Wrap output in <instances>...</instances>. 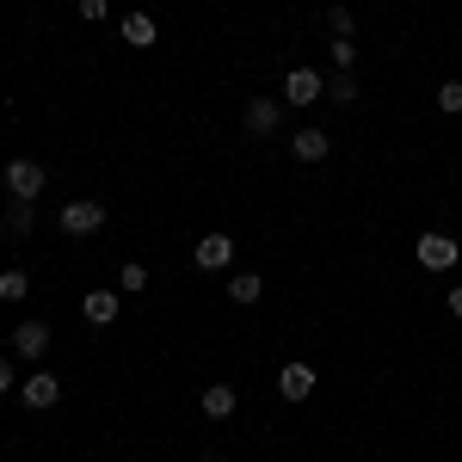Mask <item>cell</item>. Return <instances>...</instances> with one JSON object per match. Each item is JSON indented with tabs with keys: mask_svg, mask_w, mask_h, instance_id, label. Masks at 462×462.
I'll list each match as a JSON object with an SVG mask.
<instances>
[{
	"mask_svg": "<svg viewBox=\"0 0 462 462\" xmlns=\"http://www.w3.org/2000/svg\"><path fill=\"white\" fill-rule=\"evenodd\" d=\"M327 136H320V130H296V136H290V154H296V161H320V154H327Z\"/></svg>",
	"mask_w": 462,
	"mask_h": 462,
	"instance_id": "12",
	"label": "cell"
},
{
	"mask_svg": "<svg viewBox=\"0 0 462 462\" xmlns=\"http://www.w3.org/2000/svg\"><path fill=\"white\" fill-rule=\"evenodd\" d=\"M6 185H13L19 204H32L37 191H43V167L37 161H6Z\"/></svg>",
	"mask_w": 462,
	"mask_h": 462,
	"instance_id": "4",
	"label": "cell"
},
{
	"mask_svg": "<svg viewBox=\"0 0 462 462\" xmlns=\"http://www.w3.org/2000/svg\"><path fill=\"white\" fill-rule=\"evenodd\" d=\"M278 117H284L278 99H247V130H253V136H272V130H278Z\"/></svg>",
	"mask_w": 462,
	"mask_h": 462,
	"instance_id": "7",
	"label": "cell"
},
{
	"mask_svg": "<svg viewBox=\"0 0 462 462\" xmlns=\"http://www.w3.org/2000/svg\"><path fill=\"white\" fill-rule=\"evenodd\" d=\"M124 43H130V50H148V43H154V19H148V13H130V19H124Z\"/></svg>",
	"mask_w": 462,
	"mask_h": 462,
	"instance_id": "13",
	"label": "cell"
},
{
	"mask_svg": "<svg viewBox=\"0 0 462 462\" xmlns=\"http://www.w3.org/2000/svg\"><path fill=\"white\" fill-rule=\"evenodd\" d=\"M99 228H106V204H93V198L62 204V235H99Z\"/></svg>",
	"mask_w": 462,
	"mask_h": 462,
	"instance_id": "1",
	"label": "cell"
},
{
	"mask_svg": "<svg viewBox=\"0 0 462 462\" xmlns=\"http://www.w3.org/2000/svg\"><path fill=\"white\" fill-rule=\"evenodd\" d=\"M13 346H19V357H43L50 352V327H43V320H25V327L13 333Z\"/></svg>",
	"mask_w": 462,
	"mask_h": 462,
	"instance_id": "9",
	"label": "cell"
},
{
	"mask_svg": "<svg viewBox=\"0 0 462 462\" xmlns=\"http://www.w3.org/2000/svg\"><path fill=\"white\" fill-rule=\"evenodd\" d=\"M216 462H228V457H216Z\"/></svg>",
	"mask_w": 462,
	"mask_h": 462,
	"instance_id": "25",
	"label": "cell"
},
{
	"mask_svg": "<svg viewBox=\"0 0 462 462\" xmlns=\"http://www.w3.org/2000/svg\"><path fill=\"white\" fill-rule=\"evenodd\" d=\"M191 259H198V265H204V272H222V265H228V259H235V241H228V235H204V241H198V253H191Z\"/></svg>",
	"mask_w": 462,
	"mask_h": 462,
	"instance_id": "6",
	"label": "cell"
},
{
	"mask_svg": "<svg viewBox=\"0 0 462 462\" xmlns=\"http://www.w3.org/2000/svg\"><path fill=\"white\" fill-rule=\"evenodd\" d=\"M450 315H457V320H462V284H457V290H450Z\"/></svg>",
	"mask_w": 462,
	"mask_h": 462,
	"instance_id": "24",
	"label": "cell"
},
{
	"mask_svg": "<svg viewBox=\"0 0 462 462\" xmlns=\"http://www.w3.org/2000/svg\"><path fill=\"white\" fill-rule=\"evenodd\" d=\"M13 383H19V376H13V364H6V357H0V394L13 389Z\"/></svg>",
	"mask_w": 462,
	"mask_h": 462,
	"instance_id": "23",
	"label": "cell"
},
{
	"mask_svg": "<svg viewBox=\"0 0 462 462\" xmlns=\"http://www.w3.org/2000/svg\"><path fill=\"white\" fill-rule=\"evenodd\" d=\"M19 401H25L32 413H50V407L62 401V376H50V370H37V376H25V383H19Z\"/></svg>",
	"mask_w": 462,
	"mask_h": 462,
	"instance_id": "2",
	"label": "cell"
},
{
	"mask_svg": "<svg viewBox=\"0 0 462 462\" xmlns=\"http://www.w3.org/2000/svg\"><path fill=\"white\" fill-rule=\"evenodd\" d=\"M278 389H284V401H309V394H315V370H309V364H284Z\"/></svg>",
	"mask_w": 462,
	"mask_h": 462,
	"instance_id": "8",
	"label": "cell"
},
{
	"mask_svg": "<svg viewBox=\"0 0 462 462\" xmlns=\"http://www.w3.org/2000/svg\"><path fill=\"white\" fill-rule=\"evenodd\" d=\"M320 93H327V80L315 69H290L284 74V106H315Z\"/></svg>",
	"mask_w": 462,
	"mask_h": 462,
	"instance_id": "3",
	"label": "cell"
},
{
	"mask_svg": "<svg viewBox=\"0 0 462 462\" xmlns=\"http://www.w3.org/2000/svg\"><path fill=\"white\" fill-rule=\"evenodd\" d=\"M25 290H32V278H25V272H0V302H19Z\"/></svg>",
	"mask_w": 462,
	"mask_h": 462,
	"instance_id": "16",
	"label": "cell"
},
{
	"mask_svg": "<svg viewBox=\"0 0 462 462\" xmlns=\"http://www.w3.org/2000/svg\"><path fill=\"white\" fill-rule=\"evenodd\" d=\"M32 204H19V198H13V216H6V228H13V235H32Z\"/></svg>",
	"mask_w": 462,
	"mask_h": 462,
	"instance_id": "17",
	"label": "cell"
},
{
	"mask_svg": "<svg viewBox=\"0 0 462 462\" xmlns=\"http://www.w3.org/2000/svg\"><path fill=\"white\" fill-rule=\"evenodd\" d=\"M333 62H339V69H352V62H357V43H352V37H333Z\"/></svg>",
	"mask_w": 462,
	"mask_h": 462,
	"instance_id": "20",
	"label": "cell"
},
{
	"mask_svg": "<svg viewBox=\"0 0 462 462\" xmlns=\"http://www.w3.org/2000/svg\"><path fill=\"white\" fill-rule=\"evenodd\" d=\"M327 93L339 99V106H357V80H352V69H339L333 80H327Z\"/></svg>",
	"mask_w": 462,
	"mask_h": 462,
	"instance_id": "15",
	"label": "cell"
},
{
	"mask_svg": "<svg viewBox=\"0 0 462 462\" xmlns=\"http://www.w3.org/2000/svg\"><path fill=\"white\" fill-rule=\"evenodd\" d=\"M117 290H148V272L143 265H124V272H117Z\"/></svg>",
	"mask_w": 462,
	"mask_h": 462,
	"instance_id": "18",
	"label": "cell"
},
{
	"mask_svg": "<svg viewBox=\"0 0 462 462\" xmlns=\"http://www.w3.org/2000/svg\"><path fill=\"white\" fill-rule=\"evenodd\" d=\"M198 407H204V413H210V420H228V413H235V407H241V401H235V389H228V383H210V389H204V401H198Z\"/></svg>",
	"mask_w": 462,
	"mask_h": 462,
	"instance_id": "10",
	"label": "cell"
},
{
	"mask_svg": "<svg viewBox=\"0 0 462 462\" xmlns=\"http://www.w3.org/2000/svg\"><path fill=\"white\" fill-rule=\"evenodd\" d=\"M228 296H235V302H259V296H265V278H259V272H235V278H228Z\"/></svg>",
	"mask_w": 462,
	"mask_h": 462,
	"instance_id": "14",
	"label": "cell"
},
{
	"mask_svg": "<svg viewBox=\"0 0 462 462\" xmlns=\"http://www.w3.org/2000/svg\"><path fill=\"white\" fill-rule=\"evenodd\" d=\"M327 25H333V37H352V13H346V6H333V13H327Z\"/></svg>",
	"mask_w": 462,
	"mask_h": 462,
	"instance_id": "21",
	"label": "cell"
},
{
	"mask_svg": "<svg viewBox=\"0 0 462 462\" xmlns=\"http://www.w3.org/2000/svg\"><path fill=\"white\" fill-rule=\"evenodd\" d=\"M80 19H106V0H80Z\"/></svg>",
	"mask_w": 462,
	"mask_h": 462,
	"instance_id": "22",
	"label": "cell"
},
{
	"mask_svg": "<svg viewBox=\"0 0 462 462\" xmlns=\"http://www.w3.org/2000/svg\"><path fill=\"white\" fill-rule=\"evenodd\" d=\"M438 106H444V111H462V80H444V87H438Z\"/></svg>",
	"mask_w": 462,
	"mask_h": 462,
	"instance_id": "19",
	"label": "cell"
},
{
	"mask_svg": "<svg viewBox=\"0 0 462 462\" xmlns=\"http://www.w3.org/2000/svg\"><path fill=\"white\" fill-rule=\"evenodd\" d=\"M80 309H87V320H93V327H111V320H117V296H111V290H93Z\"/></svg>",
	"mask_w": 462,
	"mask_h": 462,
	"instance_id": "11",
	"label": "cell"
},
{
	"mask_svg": "<svg viewBox=\"0 0 462 462\" xmlns=\"http://www.w3.org/2000/svg\"><path fill=\"white\" fill-rule=\"evenodd\" d=\"M420 265L426 272H450L457 265V241L450 235H420Z\"/></svg>",
	"mask_w": 462,
	"mask_h": 462,
	"instance_id": "5",
	"label": "cell"
}]
</instances>
